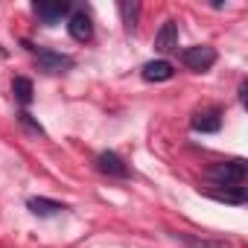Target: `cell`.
<instances>
[{
    "label": "cell",
    "instance_id": "3",
    "mask_svg": "<svg viewBox=\"0 0 248 248\" xmlns=\"http://www.w3.org/2000/svg\"><path fill=\"white\" fill-rule=\"evenodd\" d=\"M67 32H70V38L79 41V44L91 41V38H93L91 15H88V12H70V18H67Z\"/></svg>",
    "mask_w": 248,
    "mask_h": 248
},
{
    "label": "cell",
    "instance_id": "6",
    "mask_svg": "<svg viewBox=\"0 0 248 248\" xmlns=\"http://www.w3.org/2000/svg\"><path fill=\"white\" fill-rule=\"evenodd\" d=\"M32 12L44 21V24H59L64 15H70V3L67 0H53V3H35Z\"/></svg>",
    "mask_w": 248,
    "mask_h": 248
},
{
    "label": "cell",
    "instance_id": "8",
    "mask_svg": "<svg viewBox=\"0 0 248 248\" xmlns=\"http://www.w3.org/2000/svg\"><path fill=\"white\" fill-rule=\"evenodd\" d=\"M140 76L146 82H167V79L175 76V70H172V64L167 59H158V62H146L143 70H140Z\"/></svg>",
    "mask_w": 248,
    "mask_h": 248
},
{
    "label": "cell",
    "instance_id": "4",
    "mask_svg": "<svg viewBox=\"0 0 248 248\" xmlns=\"http://www.w3.org/2000/svg\"><path fill=\"white\" fill-rule=\"evenodd\" d=\"M30 50H35V47H30ZM35 56H38V64L47 73H64V70L73 67L70 56H62V53H53V50H35Z\"/></svg>",
    "mask_w": 248,
    "mask_h": 248
},
{
    "label": "cell",
    "instance_id": "2",
    "mask_svg": "<svg viewBox=\"0 0 248 248\" xmlns=\"http://www.w3.org/2000/svg\"><path fill=\"white\" fill-rule=\"evenodd\" d=\"M181 64L187 70H196V73H204L216 64V50L207 47V44H196V47H187L181 53Z\"/></svg>",
    "mask_w": 248,
    "mask_h": 248
},
{
    "label": "cell",
    "instance_id": "13",
    "mask_svg": "<svg viewBox=\"0 0 248 248\" xmlns=\"http://www.w3.org/2000/svg\"><path fill=\"white\" fill-rule=\"evenodd\" d=\"M210 196H213L216 202H228V204H242V202H245V190H242V187H233V190L225 187L222 193H210Z\"/></svg>",
    "mask_w": 248,
    "mask_h": 248
},
{
    "label": "cell",
    "instance_id": "5",
    "mask_svg": "<svg viewBox=\"0 0 248 248\" xmlns=\"http://www.w3.org/2000/svg\"><path fill=\"white\" fill-rule=\"evenodd\" d=\"M96 170L105 172V175H111V178H126L129 175L126 161H123L120 155H114V152H99L96 155Z\"/></svg>",
    "mask_w": 248,
    "mask_h": 248
},
{
    "label": "cell",
    "instance_id": "12",
    "mask_svg": "<svg viewBox=\"0 0 248 248\" xmlns=\"http://www.w3.org/2000/svg\"><path fill=\"white\" fill-rule=\"evenodd\" d=\"M12 93H15V99H18V102L30 105V102H32V82H30V79H24V76H18V79L12 82Z\"/></svg>",
    "mask_w": 248,
    "mask_h": 248
},
{
    "label": "cell",
    "instance_id": "1",
    "mask_svg": "<svg viewBox=\"0 0 248 248\" xmlns=\"http://www.w3.org/2000/svg\"><path fill=\"white\" fill-rule=\"evenodd\" d=\"M207 178L216 187H239L245 181V161H219L207 170Z\"/></svg>",
    "mask_w": 248,
    "mask_h": 248
},
{
    "label": "cell",
    "instance_id": "9",
    "mask_svg": "<svg viewBox=\"0 0 248 248\" xmlns=\"http://www.w3.org/2000/svg\"><path fill=\"white\" fill-rule=\"evenodd\" d=\"M219 126H222L219 108H204V111H196V117H193L196 132H219Z\"/></svg>",
    "mask_w": 248,
    "mask_h": 248
},
{
    "label": "cell",
    "instance_id": "11",
    "mask_svg": "<svg viewBox=\"0 0 248 248\" xmlns=\"http://www.w3.org/2000/svg\"><path fill=\"white\" fill-rule=\"evenodd\" d=\"M120 18H123V24H126V30L132 32L135 27H138V18H140V3L138 0H120Z\"/></svg>",
    "mask_w": 248,
    "mask_h": 248
},
{
    "label": "cell",
    "instance_id": "14",
    "mask_svg": "<svg viewBox=\"0 0 248 248\" xmlns=\"http://www.w3.org/2000/svg\"><path fill=\"white\" fill-rule=\"evenodd\" d=\"M18 120L24 123V126H27L30 132H35V135H44V129H41V126H38V123L32 120V114H27V111H21V114H18Z\"/></svg>",
    "mask_w": 248,
    "mask_h": 248
},
{
    "label": "cell",
    "instance_id": "10",
    "mask_svg": "<svg viewBox=\"0 0 248 248\" xmlns=\"http://www.w3.org/2000/svg\"><path fill=\"white\" fill-rule=\"evenodd\" d=\"M27 207H30L35 216H56V213H62V210H64V204H59V202H53V199H44V196L30 199V202H27Z\"/></svg>",
    "mask_w": 248,
    "mask_h": 248
},
{
    "label": "cell",
    "instance_id": "7",
    "mask_svg": "<svg viewBox=\"0 0 248 248\" xmlns=\"http://www.w3.org/2000/svg\"><path fill=\"white\" fill-rule=\"evenodd\" d=\"M155 50L158 53H175L178 50V24L175 21H167L158 35H155Z\"/></svg>",
    "mask_w": 248,
    "mask_h": 248
}]
</instances>
